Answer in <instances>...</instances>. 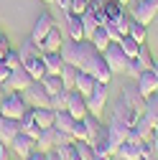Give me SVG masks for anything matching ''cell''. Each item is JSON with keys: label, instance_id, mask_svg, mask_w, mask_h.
I'll return each instance as SVG.
<instances>
[{"label": "cell", "instance_id": "4fadbf2b", "mask_svg": "<svg viewBox=\"0 0 158 160\" xmlns=\"http://www.w3.org/2000/svg\"><path fill=\"white\" fill-rule=\"evenodd\" d=\"M66 109L71 112V117H74V119H84V117L89 114V109H87V97H84V94H79L76 89H71Z\"/></svg>", "mask_w": 158, "mask_h": 160}, {"label": "cell", "instance_id": "4dcf8cb0", "mask_svg": "<svg viewBox=\"0 0 158 160\" xmlns=\"http://www.w3.org/2000/svg\"><path fill=\"white\" fill-rule=\"evenodd\" d=\"M82 23H84V38L89 41V38L94 36V31L100 28V23H97V15H94V10H87V13L82 15Z\"/></svg>", "mask_w": 158, "mask_h": 160}, {"label": "cell", "instance_id": "f1b7e54d", "mask_svg": "<svg viewBox=\"0 0 158 160\" xmlns=\"http://www.w3.org/2000/svg\"><path fill=\"white\" fill-rule=\"evenodd\" d=\"M41 84L46 87V92L54 97L56 92H61L64 89V82H61V74H46L44 79H41Z\"/></svg>", "mask_w": 158, "mask_h": 160}, {"label": "cell", "instance_id": "836d02e7", "mask_svg": "<svg viewBox=\"0 0 158 160\" xmlns=\"http://www.w3.org/2000/svg\"><path fill=\"white\" fill-rule=\"evenodd\" d=\"M69 94H71V89L56 92V94L51 97V107H54V109H66V104H69Z\"/></svg>", "mask_w": 158, "mask_h": 160}, {"label": "cell", "instance_id": "9a60e30c", "mask_svg": "<svg viewBox=\"0 0 158 160\" xmlns=\"http://www.w3.org/2000/svg\"><path fill=\"white\" fill-rule=\"evenodd\" d=\"M66 36H69V41H87V38H84V23H82V15H76V13H66Z\"/></svg>", "mask_w": 158, "mask_h": 160}, {"label": "cell", "instance_id": "681fc988", "mask_svg": "<svg viewBox=\"0 0 158 160\" xmlns=\"http://www.w3.org/2000/svg\"><path fill=\"white\" fill-rule=\"evenodd\" d=\"M46 160H59V155H56V150H49V152H46Z\"/></svg>", "mask_w": 158, "mask_h": 160}, {"label": "cell", "instance_id": "83f0119b", "mask_svg": "<svg viewBox=\"0 0 158 160\" xmlns=\"http://www.w3.org/2000/svg\"><path fill=\"white\" fill-rule=\"evenodd\" d=\"M74 122H76V119L71 117V112H69V109H56V122H54V127H56V130H66V132H71Z\"/></svg>", "mask_w": 158, "mask_h": 160}, {"label": "cell", "instance_id": "816d5d0a", "mask_svg": "<svg viewBox=\"0 0 158 160\" xmlns=\"http://www.w3.org/2000/svg\"><path fill=\"white\" fill-rule=\"evenodd\" d=\"M153 74H155V76H158V61H155V64H153Z\"/></svg>", "mask_w": 158, "mask_h": 160}, {"label": "cell", "instance_id": "52a82bcc", "mask_svg": "<svg viewBox=\"0 0 158 160\" xmlns=\"http://www.w3.org/2000/svg\"><path fill=\"white\" fill-rule=\"evenodd\" d=\"M105 102H107V84L97 82V87L87 94V109H89V114H97V117H100L102 109H105Z\"/></svg>", "mask_w": 158, "mask_h": 160}, {"label": "cell", "instance_id": "9f6ffc18", "mask_svg": "<svg viewBox=\"0 0 158 160\" xmlns=\"http://www.w3.org/2000/svg\"><path fill=\"white\" fill-rule=\"evenodd\" d=\"M0 119H3V117H0Z\"/></svg>", "mask_w": 158, "mask_h": 160}, {"label": "cell", "instance_id": "5bb4252c", "mask_svg": "<svg viewBox=\"0 0 158 160\" xmlns=\"http://www.w3.org/2000/svg\"><path fill=\"white\" fill-rule=\"evenodd\" d=\"M51 28H54V18H51L49 13H41V15L36 18V23H33V31H31V38H33L36 43H41L44 38L49 36V31H51Z\"/></svg>", "mask_w": 158, "mask_h": 160}, {"label": "cell", "instance_id": "4316f807", "mask_svg": "<svg viewBox=\"0 0 158 160\" xmlns=\"http://www.w3.org/2000/svg\"><path fill=\"white\" fill-rule=\"evenodd\" d=\"M89 41L94 43V48H97V51L102 53V51H105V48H107V46L112 43V38H110V33H107V28H105V26H100V28L94 31V36L89 38Z\"/></svg>", "mask_w": 158, "mask_h": 160}, {"label": "cell", "instance_id": "484cf974", "mask_svg": "<svg viewBox=\"0 0 158 160\" xmlns=\"http://www.w3.org/2000/svg\"><path fill=\"white\" fill-rule=\"evenodd\" d=\"M105 13H107V21H120V18L128 13V8L120 3V0H105Z\"/></svg>", "mask_w": 158, "mask_h": 160}, {"label": "cell", "instance_id": "b9f144b4", "mask_svg": "<svg viewBox=\"0 0 158 160\" xmlns=\"http://www.w3.org/2000/svg\"><path fill=\"white\" fill-rule=\"evenodd\" d=\"M105 28H107V33H110L112 41H120V38H123V36H120V31H117V23H115V21H107V23H105Z\"/></svg>", "mask_w": 158, "mask_h": 160}, {"label": "cell", "instance_id": "74e56055", "mask_svg": "<svg viewBox=\"0 0 158 160\" xmlns=\"http://www.w3.org/2000/svg\"><path fill=\"white\" fill-rule=\"evenodd\" d=\"M138 58H140L143 69H153V64H155V58H153V53H150V48H148L145 43L140 46V53H138Z\"/></svg>", "mask_w": 158, "mask_h": 160}, {"label": "cell", "instance_id": "cb8c5ba5", "mask_svg": "<svg viewBox=\"0 0 158 160\" xmlns=\"http://www.w3.org/2000/svg\"><path fill=\"white\" fill-rule=\"evenodd\" d=\"M54 148H56V142H54V127H49V130H41V135L36 137V150L49 152V150H54Z\"/></svg>", "mask_w": 158, "mask_h": 160}, {"label": "cell", "instance_id": "ee69618b", "mask_svg": "<svg viewBox=\"0 0 158 160\" xmlns=\"http://www.w3.org/2000/svg\"><path fill=\"white\" fill-rule=\"evenodd\" d=\"M10 48H13V46H10V41H8V36H5V33H0V56H5Z\"/></svg>", "mask_w": 158, "mask_h": 160}, {"label": "cell", "instance_id": "6da1fadb", "mask_svg": "<svg viewBox=\"0 0 158 160\" xmlns=\"http://www.w3.org/2000/svg\"><path fill=\"white\" fill-rule=\"evenodd\" d=\"M76 69L79 71H87L92 74L97 82H102V84H110L112 82V69L107 66L105 61V56L94 48L92 41H79V56H76Z\"/></svg>", "mask_w": 158, "mask_h": 160}, {"label": "cell", "instance_id": "d6a6232c", "mask_svg": "<svg viewBox=\"0 0 158 160\" xmlns=\"http://www.w3.org/2000/svg\"><path fill=\"white\" fill-rule=\"evenodd\" d=\"M117 43H120V48H123V51H125V53H128L130 58L140 53V46H143V43H138V41H135L133 36H123V38H120Z\"/></svg>", "mask_w": 158, "mask_h": 160}, {"label": "cell", "instance_id": "7bdbcfd3", "mask_svg": "<svg viewBox=\"0 0 158 160\" xmlns=\"http://www.w3.org/2000/svg\"><path fill=\"white\" fill-rule=\"evenodd\" d=\"M8 76H10V69H8V64H5V58L0 56V82H8Z\"/></svg>", "mask_w": 158, "mask_h": 160}, {"label": "cell", "instance_id": "f5cc1de1", "mask_svg": "<svg viewBox=\"0 0 158 160\" xmlns=\"http://www.w3.org/2000/svg\"><path fill=\"white\" fill-rule=\"evenodd\" d=\"M120 3H123V5H125V8H128V3H130V0H120Z\"/></svg>", "mask_w": 158, "mask_h": 160}, {"label": "cell", "instance_id": "5b68a950", "mask_svg": "<svg viewBox=\"0 0 158 160\" xmlns=\"http://www.w3.org/2000/svg\"><path fill=\"white\" fill-rule=\"evenodd\" d=\"M105 127H107V135H110V142H112V148L117 152V148H120L128 140V135H130V125L123 122V119H117V117H110V122Z\"/></svg>", "mask_w": 158, "mask_h": 160}, {"label": "cell", "instance_id": "ffe728a7", "mask_svg": "<svg viewBox=\"0 0 158 160\" xmlns=\"http://www.w3.org/2000/svg\"><path fill=\"white\" fill-rule=\"evenodd\" d=\"M54 122H56V109L54 107H36V125L41 130L54 127Z\"/></svg>", "mask_w": 158, "mask_h": 160}, {"label": "cell", "instance_id": "ac0fdd59", "mask_svg": "<svg viewBox=\"0 0 158 160\" xmlns=\"http://www.w3.org/2000/svg\"><path fill=\"white\" fill-rule=\"evenodd\" d=\"M64 46V36H61V31H59L56 26L49 31V36L44 38L41 43H38V48H41V53H49V51H59Z\"/></svg>", "mask_w": 158, "mask_h": 160}, {"label": "cell", "instance_id": "603a6c76", "mask_svg": "<svg viewBox=\"0 0 158 160\" xmlns=\"http://www.w3.org/2000/svg\"><path fill=\"white\" fill-rule=\"evenodd\" d=\"M94 87H97V79H94L92 74H87V71H79V74H76V84H74V89H76L79 94L87 97Z\"/></svg>", "mask_w": 158, "mask_h": 160}, {"label": "cell", "instance_id": "d4e9b609", "mask_svg": "<svg viewBox=\"0 0 158 160\" xmlns=\"http://www.w3.org/2000/svg\"><path fill=\"white\" fill-rule=\"evenodd\" d=\"M71 148H74V155L79 160H94V148H92V142H87V140H74Z\"/></svg>", "mask_w": 158, "mask_h": 160}, {"label": "cell", "instance_id": "e575fe53", "mask_svg": "<svg viewBox=\"0 0 158 160\" xmlns=\"http://www.w3.org/2000/svg\"><path fill=\"white\" fill-rule=\"evenodd\" d=\"M143 71H145V69H143V64H140V58H138V56H133L130 61H128V66H125V74L133 79V82H135V79L140 76Z\"/></svg>", "mask_w": 158, "mask_h": 160}, {"label": "cell", "instance_id": "8d00e7d4", "mask_svg": "<svg viewBox=\"0 0 158 160\" xmlns=\"http://www.w3.org/2000/svg\"><path fill=\"white\" fill-rule=\"evenodd\" d=\"M3 58H5V64H8V69H10V71H15V69H21V66H23V61H21V56H18V51H15V48H10Z\"/></svg>", "mask_w": 158, "mask_h": 160}, {"label": "cell", "instance_id": "d6986e66", "mask_svg": "<svg viewBox=\"0 0 158 160\" xmlns=\"http://www.w3.org/2000/svg\"><path fill=\"white\" fill-rule=\"evenodd\" d=\"M112 117H117V119H123V122H128L130 127L135 125V119L138 117H140V114H138L128 102H125V99L120 97V99H117V104H115V112H112Z\"/></svg>", "mask_w": 158, "mask_h": 160}, {"label": "cell", "instance_id": "db71d44e", "mask_svg": "<svg viewBox=\"0 0 158 160\" xmlns=\"http://www.w3.org/2000/svg\"><path fill=\"white\" fill-rule=\"evenodd\" d=\"M94 160H110V158H94Z\"/></svg>", "mask_w": 158, "mask_h": 160}, {"label": "cell", "instance_id": "bcb514c9", "mask_svg": "<svg viewBox=\"0 0 158 160\" xmlns=\"http://www.w3.org/2000/svg\"><path fill=\"white\" fill-rule=\"evenodd\" d=\"M23 160H46V152H41V150H33L28 158H23Z\"/></svg>", "mask_w": 158, "mask_h": 160}, {"label": "cell", "instance_id": "e0dca14e", "mask_svg": "<svg viewBox=\"0 0 158 160\" xmlns=\"http://www.w3.org/2000/svg\"><path fill=\"white\" fill-rule=\"evenodd\" d=\"M15 51H18V56H21V61H23V66H26V64H31L33 58H38V56H41V48H38V43L33 41L31 36H28V38H26V41H23L21 46H18Z\"/></svg>", "mask_w": 158, "mask_h": 160}, {"label": "cell", "instance_id": "8fae6325", "mask_svg": "<svg viewBox=\"0 0 158 160\" xmlns=\"http://www.w3.org/2000/svg\"><path fill=\"white\" fill-rule=\"evenodd\" d=\"M135 87H138V92H140L145 99L153 97V94H158V76L153 74V69H145L140 76H138L135 79Z\"/></svg>", "mask_w": 158, "mask_h": 160}, {"label": "cell", "instance_id": "3957f363", "mask_svg": "<svg viewBox=\"0 0 158 160\" xmlns=\"http://www.w3.org/2000/svg\"><path fill=\"white\" fill-rule=\"evenodd\" d=\"M128 13L133 15V21L148 26L158 15V0H130L128 3Z\"/></svg>", "mask_w": 158, "mask_h": 160}, {"label": "cell", "instance_id": "277c9868", "mask_svg": "<svg viewBox=\"0 0 158 160\" xmlns=\"http://www.w3.org/2000/svg\"><path fill=\"white\" fill-rule=\"evenodd\" d=\"M102 56H105L107 66L112 69V74H125V66H128V61H130V56L120 48V43H117V41H112V43L102 51Z\"/></svg>", "mask_w": 158, "mask_h": 160}, {"label": "cell", "instance_id": "d590c367", "mask_svg": "<svg viewBox=\"0 0 158 160\" xmlns=\"http://www.w3.org/2000/svg\"><path fill=\"white\" fill-rule=\"evenodd\" d=\"M128 36H133L138 43H145V36H148V28L143 26V23H138V21H133L130 23V33Z\"/></svg>", "mask_w": 158, "mask_h": 160}, {"label": "cell", "instance_id": "ba28073f", "mask_svg": "<svg viewBox=\"0 0 158 160\" xmlns=\"http://www.w3.org/2000/svg\"><path fill=\"white\" fill-rule=\"evenodd\" d=\"M31 84H33V76L28 74V69H26V66H21V69L10 71L8 82H5V92H26Z\"/></svg>", "mask_w": 158, "mask_h": 160}, {"label": "cell", "instance_id": "f546056e", "mask_svg": "<svg viewBox=\"0 0 158 160\" xmlns=\"http://www.w3.org/2000/svg\"><path fill=\"white\" fill-rule=\"evenodd\" d=\"M26 69H28V74L33 76V82H41V79L46 76V64H44V56H38V58H33L31 64H26Z\"/></svg>", "mask_w": 158, "mask_h": 160}, {"label": "cell", "instance_id": "f907efd6", "mask_svg": "<svg viewBox=\"0 0 158 160\" xmlns=\"http://www.w3.org/2000/svg\"><path fill=\"white\" fill-rule=\"evenodd\" d=\"M3 94H5V84L0 82V99H3Z\"/></svg>", "mask_w": 158, "mask_h": 160}, {"label": "cell", "instance_id": "7dc6e473", "mask_svg": "<svg viewBox=\"0 0 158 160\" xmlns=\"http://www.w3.org/2000/svg\"><path fill=\"white\" fill-rule=\"evenodd\" d=\"M94 15H97V23H100V26L107 23V13H105V8H102V10H94Z\"/></svg>", "mask_w": 158, "mask_h": 160}, {"label": "cell", "instance_id": "7a4b0ae2", "mask_svg": "<svg viewBox=\"0 0 158 160\" xmlns=\"http://www.w3.org/2000/svg\"><path fill=\"white\" fill-rule=\"evenodd\" d=\"M31 104L26 102L23 92H5L3 99H0V117H10V119H21L23 112Z\"/></svg>", "mask_w": 158, "mask_h": 160}, {"label": "cell", "instance_id": "9c48e42d", "mask_svg": "<svg viewBox=\"0 0 158 160\" xmlns=\"http://www.w3.org/2000/svg\"><path fill=\"white\" fill-rule=\"evenodd\" d=\"M128 140H133V142H145V140H153V122H150L145 114H140V117L135 119V125L130 127Z\"/></svg>", "mask_w": 158, "mask_h": 160}, {"label": "cell", "instance_id": "f35d334b", "mask_svg": "<svg viewBox=\"0 0 158 160\" xmlns=\"http://www.w3.org/2000/svg\"><path fill=\"white\" fill-rule=\"evenodd\" d=\"M54 142H56V145H71V142H74V135L66 132V130H56V127H54Z\"/></svg>", "mask_w": 158, "mask_h": 160}, {"label": "cell", "instance_id": "c3c4849f", "mask_svg": "<svg viewBox=\"0 0 158 160\" xmlns=\"http://www.w3.org/2000/svg\"><path fill=\"white\" fill-rule=\"evenodd\" d=\"M105 8V0H89V10H102Z\"/></svg>", "mask_w": 158, "mask_h": 160}, {"label": "cell", "instance_id": "11a10c76", "mask_svg": "<svg viewBox=\"0 0 158 160\" xmlns=\"http://www.w3.org/2000/svg\"><path fill=\"white\" fill-rule=\"evenodd\" d=\"M41 3H54V0H41Z\"/></svg>", "mask_w": 158, "mask_h": 160}, {"label": "cell", "instance_id": "ab89813d", "mask_svg": "<svg viewBox=\"0 0 158 160\" xmlns=\"http://www.w3.org/2000/svg\"><path fill=\"white\" fill-rule=\"evenodd\" d=\"M71 135H74V140H87V122H84V119H76V122H74Z\"/></svg>", "mask_w": 158, "mask_h": 160}, {"label": "cell", "instance_id": "7402d4cb", "mask_svg": "<svg viewBox=\"0 0 158 160\" xmlns=\"http://www.w3.org/2000/svg\"><path fill=\"white\" fill-rule=\"evenodd\" d=\"M117 158H123V160H140V142L125 140V142L117 148Z\"/></svg>", "mask_w": 158, "mask_h": 160}, {"label": "cell", "instance_id": "1f68e13d", "mask_svg": "<svg viewBox=\"0 0 158 160\" xmlns=\"http://www.w3.org/2000/svg\"><path fill=\"white\" fill-rule=\"evenodd\" d=\"M76 74H79V69H76L74 64H64V69H61L64 89H74V84H76Z\"/></svg>", "mask_w": 158, "mask_h": 160}, {"label": "cell", "instance_id": "2e32d148", "mask_svg": "<svg viewBox=\"0 0 158 160\" xmlns=\"http://www.w3.org/2000/svg\"><path fill=\"white\" fill-rule=\"evenodd\" d=\"M18 132H21V119H10V117L0 119V142L3 145H10Z\"/></svg>", "mask_w": 158, "mask_h": 160}, {"label": "cell", "instance_id": "8992f818", "mask_svg": "<svg viewBox=\"0 0 158 160\" xmlns=\"http://www.w3.org/2000/svg\"><path fill=\"white\" fill-rule=\"evenodd\" d=\"M23 97H26V102H28L31 107H51V94L46 92V87H44L41 82H33V84L23 92Z\"/></svg>", "mask_w": 158, "mask_h": 160}, {"label": "cell", "instance_id": "7c38bea8", "mask_svg": "<svg viewBox=\"0 0 158 160\" xmlns=\"http://www.w3.org/2000/svg\"><path fill=\"white\" fill-rule=\"evenodd\" d=\"M120 97L125 99V102L138 112V114H143L145 112V102H148V99L140 94V92H138V87H135V82L133 84H128V87H123V92H120Z\"/></svg>", "mask_w": 158, "mask_h": 160}, {"label": "cell", "instance_id": "30bf717a", "mask_svg": "<svg viewBox=\"0 0 158 160\" xmlns=\"http://www.w3.org/2000/svg\"><path fill=\"white\" fill-rule=\"evenodd\" d=\"M8 148H10V150H13L18 158L23 160V158H28V155L36 150V140H33L31 135H26V132H18V135L13 137V142H10Z\"/></svg>", "mask_w": 158, "mask_h": 160}, {"label": "cell", "instance_id": "44dd1931", "mask_svg": "<svg viewBox=\"0 0 158 160\" xmlns=\"http://www.w3.org/2000/svg\"><path fill=\"white\" fill-rule=\"evenodd\" d=\"M41 56H44V64H46V74H61L64 58L59 51H49V53H41Z\"/></svg>", "mask_w": 158, "mask_h": 160}, {"label": "cell", "instance_id": "f6af8a7d", "mask_svg": "<svg viewBox=\"0 0 158 160\" xmlns=\"http://www.w3.org/2000/svg\"><path fill=\"white\" fill-rule=\"evenodd\" d=\"M54 5L61 8L64 13H69V10H71V0H54Z\"/></svg>", "mask_w": 158, "mask_h": 160}, {"label": "cell", "instance_id": "60d3db41", "mask_svg": "<svg viewBox=\"0 0 158 160\" xmlns=\"http://www.w3.org/2000/svg\"><path fill=\"white\" fill-rule=\"evenodd\" d=\"M89 10V0H71V10L69 13H76V15H84Z\"/></svg>", "mask_w": 158, "mask_h": 160}]
</instances>
